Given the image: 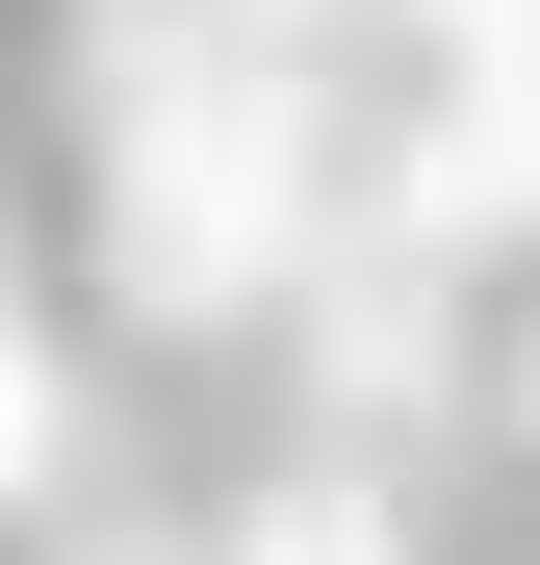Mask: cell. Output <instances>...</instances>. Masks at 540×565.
<instances>
[{"mask_svg":"<svg viewBox=\"0 0 540 565\" xmlns=\"http://www.w3.org/2000/svg\"><path fill=\"white\" fill-rule=\"evenodd\" d=\"M284 565H387V540H360V489H309V514H284Z\"/></svg>","mask_w":540,"mask_h":565,"instance_id":"1","label":"cell"}]
</instances>
